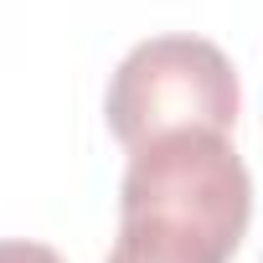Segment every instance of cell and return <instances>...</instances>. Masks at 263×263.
<instances>
[{
    "mask_svg": "<svg viewBox=\"0 0 263 263\" xmlns=\"http://www.w3.org/2000/svg\"><path fill=\"white\" fill-rule=\"evenodd\" d=\"M108 263H227V253L160 222H119Z\"/></svg>",
    "mask_w": 263,
    "mask_h": 263,
    "instance_id": "cell-3",
    "label": "cell"
},
{
    "mask_svg": "<svg viewBox=\"0 0 263 263\" xmlns=\"http://www.w3.org/2000/svg\"><path fill=\"white\" fill-rule=\"evenodd\" d=\"M0 263H62V253L26 237H0Z\"/></svg>",
    "mask_w": 263,
    "mask_h": 263,
    "instance_id": "cell-4",
    "label": "cell"
},
{
    "mask_svg": "<svg viewBox=\"0 0 263 263\" xmlns=\"http://www.w3.org/2000/svg\"><path fill=\"white\" fill-rule=\"evenodd\" d=\"M242 93L227 52L206 36H150L108 78V129L124 150L181 129L227 135L237 124Z\"/></svg>",
    "mask_w": 263,
    "mask_h": 263,
    "instance_id": "cell-2",
    "label": "cell"
},
{
    "mask_svg": "<svg viewBox=\"0 0 263 263\" xmlns=\"http://www.w3.org/2000/svg\"><path fill=\"white\" fill-rule=\"evenodd\" d=\"M119 222H160L232 258L253 222V176L227 135L212 129L145 140L129 150L119 181Z\"/></svg>",
    "mask_w": 263,
    "mask_h": 263,
    "instance_id": "cell-1",
    "label": "cell"
}]
</instances>
